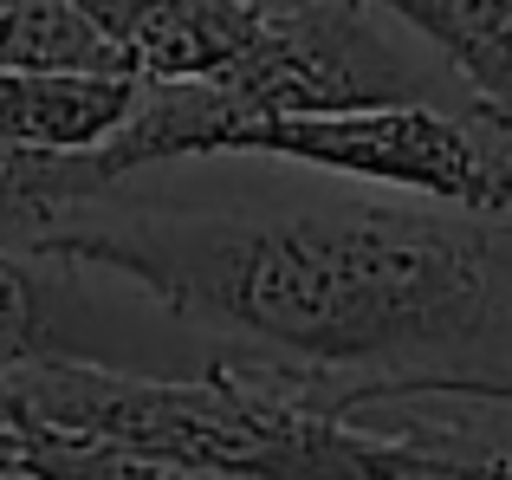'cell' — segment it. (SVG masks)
<instances>
[{
	"mask_svg": "<svg viewBox=\"0 0 512 480\" xmlns=\"http://www.w3.org/2000/svg\"><path fill=\"white\" fill-rule=\"evenodd\" d=\"M357 422L376 429V480H512V409L467 396H402Z\"/></svg>",
	"mask_w": 512,
	"mask_h": 480,
	"instance_id": "obj_6",
	"label": "cell"
},
{
	"mask_svg": "<svg viewBox=\"0 0 512 480\" xmlns=\"http://www.w3.org/2000/svg\"><path fill=\"white\" fill-rule=\"evenodd\" d=\"M396 104H474L428 46L370 0H273L260 39L201 85H137L124 130L98 150L104 182L182 156H227L240 130L357 117Z\"/></svg>",
	"mask_w": 512,
	"mask_h": 480,
	"instance_id": "obj_3",
	"label": "cell"
},
{
	"mask_svg": "<svg viewBox=\"0 0 512 480\" xmlns=\"http://www.w3.org/2000/svg\"><path fill=\"white\" fill-rule=\"evenodd\" d=\"M137 85L130 78H39L0 72V143L52 156H91L124 130Z\"/></svg>",
	"mask_w": 512,
	"mask_h": 480,
	"instance_id": "obj_9",
	"label": "cell"
},
{
	"mask_svg": "<svg viewBox=\"0 0 512 480\" xmlns=\"http://www.w3.org/2000/svg\"><path fill=\"white\" fill-rule=\"evenodd\" d=\"M39 364H104V312L85 266L0 247V377Z\"/></svg>",
	"mask_w": 512,
	"mask_h": 480,
	"instance_id": "obj_7",
	"label": "cell"
},
{
	"mask_svg": "<svg viewBox=\"0 0 512 480\" xmlns=\"http://www.w3.org/2000/svg\"><path fill=\"white\" fill-rule=\"evenodd\" d=\"M227 156H279L325 176L435 202L448 215L512 228V130L480 104H396L357 117H299V124L240 130Z\"/></svg>",
	"mask_w": 512,
	"mask_h": 480,
	"instance_id": "obj_4",
	"label": "cell"
},
{
	"mask_svg": "<svg viewBox=\"0 0 512 480\" xmlns=\"http://www.w3.org/2000/svg\"><path fill=\"white\" fill-rule=\"evenodd\" d=\"M0 480H20V474H0Z\"/></svg>",
	"mask_w": 512,
	"mask_h": 480,
	"instance_id": "obj_12",
	"label": "cell"
},
{
	"mask_svg": "<svg viewBox=\"0 0 512 480\" xmlns=\"http://www.w3.org/2000/svg\"><path fill=\"white\" fill-rule=\"evenodd\" d=\"M130 85H201L260 39L273 0H78Z\"/></svg>",
	"mask_w": 512,
	"mask_h": 480,
	"instance_id": "obj_5",
	"label": "cell"
},
{
	"mask_svg": "<svg viewBox=\"0 0 512 480\" xmlns=\"http://www.w3.org/2000/svg\"><path fill=\"white\" fill-rule=\"evenodd\" d=\"M370 7L435 52L441 72L512 130V0H370Z\"/></svg>",
	"mask_w": 512,
	"mask_h": 480,
	"instance_id": "obj_8",
	"label": "cell"
},
{
	"mask_svg": "<svg viewBox=\"0 0 512 480\" xmlns=\"http://www.w3.org/2000/svg\"><path fill=\"white\" fill-rule=\"evenodd\" d=\"M0 474H13V429H0Z\"/></svg>",
	"mask_w": 512,
	"mask_h": 480,
	"instance_id": "obj_11",
	"label": "cell"
},
{
	"mask_svg": "<svg viewBox=\"0 0 512 480\" xmlns=\"http://www.w3.org/2000/svg\"><path fill=\"white\" fill-rule=\"evenodd\" d=\"M0 429L104 442L221 480H376V429L350 422L325 383L260 357L208 370L39 364L0 377Z\"/></svg>",
	"mask_w": 512,
	"mask_h": 480,
	"instance_id": "obj_2",
	"label": "cell"
},
{
	"mask_svg": "<svg viewBox=\"0 0 512 480\" xmlns=\"http://www.w3.org/2000/svg\"><path fill=\"white\" fill-rule=\"evenodd\" d=\"M33 253L130 279L169 318L325 383L350 422L402 396L512 409V228L448 208L59 221Z\"/></svg>",
	"mask_w": 512,
	"mask_h": 480,
	"instance_id": "obj_1",
	"label": "cell"
},
{
	"mask_svg": "<svg viewBox=\"0 0 512 480\" xmlns=\"http://www.w3.org/2000/svg\"><path fill=\"white\" fill-rule=\"evenodd\" d=\"M13 474L20 480H221L175 461H150L104 442H59V435H13Z\"/></svg>",
	"mask_w": 512,
	"mask_h": 480,
	"instance_id": "obj_10",
	"label": "cell"
}]
</instances>
